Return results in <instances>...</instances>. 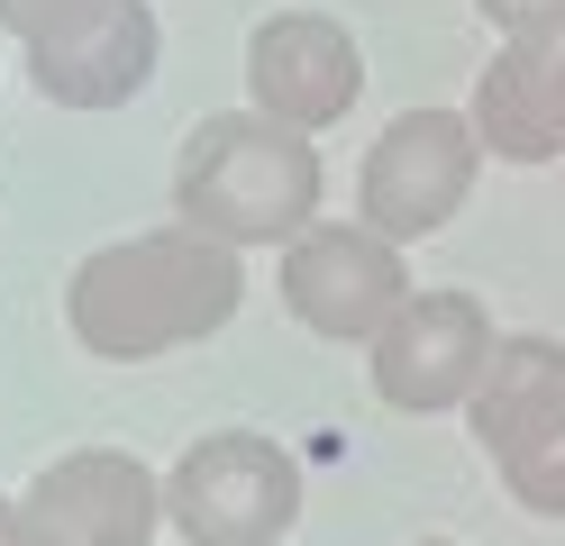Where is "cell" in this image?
Wrapping results in <instances>:
<instances>
[{"mask_svg": "<svg viewBox=\"0 0 565 546\" xmlns=\"http://www.w3.org/2000/svg\"><path fill=\"white\" fill-rule=\"evenodd\" d=\"M28 510L74 546H147L164 528V473L119 447H74L28 483Z\"/></svg>", "mask_w": 565, "mask_h": 546, "instance_id": "obj_8", "label": "cell"}, {"mask_svg": "<svg viewBox=\"0 0 565 546\" xmlns=\"http://www.w3.org/2000/svg\"><path fill=\"white\" fill-rule=\"evenodd\" d=\"M475 164H483V137L466 109H402L393 128L374 137L365 182H356V218L383 228L393 246L438 237L475 192Z\"/></svg>", "mask_w": 565, "mask_h": 546, "instance_id": "obj_4", "label": "cell"}, {"mask_svg": "<svg viewBox=\"0 0 565 546\" xmlns=\"http://www.w3.org/2000/svg\"><path fill=\"white\" fill-rule=\"evenodd\" d=\"M502 36H565V0H475Z\"/></svg>", "mask_w": 565, "mask_h": 546, "instance_id": "obj_14", "label": "cell"}, {"mask_svg": "<svg viewBox=\"0 0 565 546\" xmlns=\"http://www.w3.org/2000/svg\"><path fill=\"white\" fill-rule=\"evenodd\" d=\"M502 483L520 510H539V520H565V428L529 437L520 456H502Z\"/></svg>", "mask_w": 565, "mask_h": 546, "instance_id": "obj_12", "label": "cell"}, {"mask_svg": "<svg viewBox=\"0 0 565 546\" xmlns=\"http://www.w3.org/2000/svg\"><path fill=\"white\" fill-rule=\"evenodd\" d=\"M173 218L228 246H292L320 218V146L265 109H220L173 156Z\"/></svg>", "mask_w": 565, "mask_h": 546, "instance_id": "obj_2", "label": "cell"}, {"mask_svg": "<svg viewBox=\"0 0 565 546\" xmlns=\"http://www.w3.org/2000/svg\"><path fill=\"white\" fill-rule=\"evenodd\" d=\"M164 520L183 546H282L301 520V464L265 428H210L164 473Z\"/></svg>", "mask_w": 565, "mask_h": 546, "instance_id": "obj_3", "label": "cell"}, {"mask_svg": "<svg viewBox=\"0 0 565 546\" xmlns=\"http://www.w3.org/2000/svg\"><path fill=\"white\" fill-rule=\"evenodd\" d=\"M28 83L55 109H119L156 83V10L147 0H110L100 19L64 28V36H38L28 46Z\"/></svg>", "mask_w": 565, "mask_h": 546, "instance_id": "obj_9", "label": "cell"}, {"mask_svg": "<svg viewBox=\"0 0 565 546\" xmlns=\"http://www.w3.org/2000/svg\"><path fill=\"white\" fill-rule=\"evenodd\" d=\"M100 10H110V0H0V28H10L19 46H38V36H64V28H83Z\"/></svg>", "mask_w": 565, "mask_h": 546, "instance_id": "obj_13", "label": "cell"}, {"mask_svg": "<svg viewBox=\"0 0 565 546\" xmlns=\"http://www.w3.org/2000/svg\"><path fill=\"white\" fill-rule=\"evenodd\" d=\"M466 410H475V437L492 464L520 456L529 437L565 428V346L556 338H502V355H492V374Z\"/></svg>", "mask_w": 565, "mask_h": 546, "instance_id": "obj_11", "label": "cell"}, {"mask_svg": "<svg viewBox=\"0 0 565 546\" xmlns=\"http://www.w3.org/2000/svg\"><path fill=\"white\" fill-rule=\"evenodd\" d=\"M419 546H447V537H419Z\"/></svg>", "mask_w": 565, "mask_h": 546, "instance_id": "obj_16", "label": "cell"}, {"mask_svg": "<svg viewBox=\"0 0 565 546\" xmlns=\"http://www.w3.org/2000/svg\"><path fill=\"white\" fill-rule=\"evenodd\" d=\"M246 291V265L228 237H201V228H147V237H119L74 265L64 282V319H74V346L100 355V364H147V355H173L228 328Z\"/></svg>", "mask_w": 565, "mask_h": 546, "instance_id": "obj_1", "label": "cell"}, {"mask_svg": "<svg viewBox=\"0 0 565 546\" xmlns=\"http://www.w3.org/2000/svg\"><path fill=\"white\" fill-rule=\"evenodd\" d=\"M365 92V55L356 36H347V19L329 10H274L256 36H246V100L265 109V119L320 137L329 119H347Z\"/></svg>", "mask_w": 565, "mask_h": 546, "instance_id": "obj_7", "label": "cell"}, {"mask_svg": "<svg viewBox=\"0 0 565 546\" xmlns=\"http://www.w3.org/2000/svg\"><path fill=\"white\" fill-rule=\"evenodd\" d=\"M0 546H74V537H55L28 501H10V492H0Z\"/></svg>", "mask_w": 565, "mask_h": 546, "instance_id": "obj_15", "label": "cell"}, {"mask_svg": "<svg viewBox=\"0 0 565 546\" xmlns=\"http://www.w3.org/2000/svg\"><path fill=\"white\" fill-rule=\"evenodd\" d=\"M475 137L502 164L565 156V36H502V55L475 73Z\"/></svg>", "mask_w": 565, "mask_h": 546, "instance_id": "obj_10", "label": "cell"}, {"mask_svg": "<svg viewBox=\"0 0 565 546\" xmlns=\"http://www.w3.org/2000/svg\"><path fill=\"white\" fill-rule=\"evenodd\" d=\"M282 301L310 338H338V346H374L383 319L411 301V265L402 246L365 228V218H329V228H301L282 246Z\"/></svg>", "mask_w": 565, "mask_h": 546, "instance_id": "obj_5", "label": "cell"}, {"mask_svg": "<svg viewBox=\"0 0 565 546\" xmlns=\"http://www.w3.org/2000/svg\"><path fill=\"white\" fill-rule=\"evenodd\" d=\"M492 355H502V338H492L475 291H411L374 338V392L383 410H411V419L466 410L492 374Z\"/></svg>", "mask_w": 565, "mask_h": 546, "instance_id": "obj_6", "label": "cell"}]
</instances>
